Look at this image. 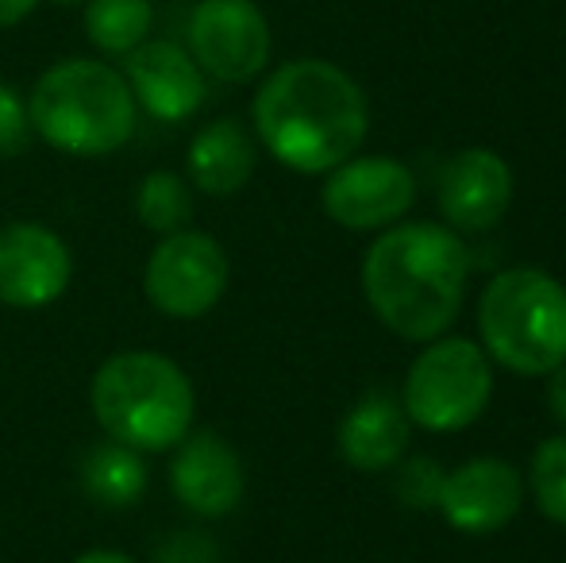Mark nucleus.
I'll return each instance as SVG.
<instances>
[{
	"instance_id": "obj_19",
	"label": "nucleus",
	"mask_w": 566,
	"mask_h": 563,
	"mask_svg": "<svg viewBox=\"0 0 566 563\" xmlns=\"http://www.w3.org/2000/svg\"><path fill=\"white\" fill-rule=\"evenodd\" d=\"M135 217L155 236H170L193 220V194L189 181L174 170H150L135 189Z\"/></svg>"
},
{
	"instance_id": "obj_16",
	"label": "nucleus",
	"mask_w": 566,
	"mask_h": 563,
	"mask_svg": "<svg viewBox=\"0 0 566 563\" xmlns=\"http://www.w3.org/2000/svg\"><path fill=\"white\" fill-rule=\"evenodd\" d=\"M254 163H259L254 139L235 116L205 124L186 150L189 181L209 197H235L251 181Z\"/></svg>"
},
{
	"instance_id": "obj_1",
	"label": "nucleus",
	"mask_w": 566,
	"mask_h": 563,
	"mask_svg": "<svg viewBox=\"0 0 566 563\" xmlns=\"http://www.w3.org/2000/svg\"><path fill=\"white\" fill-rule=\"evenodd\" d=\"M251 116L262 147L297 174H328L347 163L370 128L358 82L324 59L277 66L254 93Z\"/></svg>"
},
{
	"instance_id": "obj_3",
	"label": "nucleus",
	"mask_w": 566,
	"mask_h": 563,
	"mask_svg": "<svg viewBox=\"0 0 566 563\" xmlns=\"http://www.w3.org/2000/svg\"><path fill=\"white\" fill-rule=\"evenodd\" d=\"M90 409L108 440L135 451H166L193 432L197 390L158 352H116L90 383Z\"/></svg>"
},
{
	"instance_id": "obj_13",
	"label": "nucleus",
	"mask_w": 566,
	"mask_h": 563,
	"mask_svg": "<svg viewBox=\"0 0 566 563\" xmlns=\"http://www.w3.org/2000/svg\"><path fill=\"white\" fill-rule=\"evenodd\" d=\"M124 82L135 108L163 124H181L205 105V74L193 54L166 39H147L124 54Z\"/></svg>"
},
{
	"instance_id": "obj_8",
	"label": "nucleus",
	"mask_w": 566,
	"mask_h": 563,
	"mask_svg": "<svg viewBox=\"0 0 566 563\" xmlns=\"http://www.w3.org/2000/svg\"><path fill=\"white\" fill-rule=\"evenodd\" d=\"M270 46V23L254 0H201L189 15V54L217 82H254L266 70Z\"/></svg>"
},
{
	"instance_id": "obj_14",
	"label": "nucleus",
	"mask_w": 566,
	"mask_h": 563,
	"mask_svg": "<svg viewBox=\"0 0 566 563\" xmlns=\"http://www.w3.org/2000/svg\"><path fill=\"white\" fill-rule=\"evenodd\" d=\"M170 463V490L189 513L197 518H228L247 490V471L239 451L220 432H189L174 444Z\"/></svg>"
},
{
	"instance_id": "obj_6",
	"label": "nucleus",
	"mask_w": 566,
	"mask_h": 563,
	"mask_svg": "<svg viewBox=\"0 0 566 563\" xmlns=\"http://www.w3.org/2000/svg\"><path fill=\"white\" fill-rule=\"evenodd\" d=\"M493 398V367L482 344L467 336H436L409 363L401 406L424 432H462Z\"/></svg>"
},
{
	"instance_id": "obj_10",
	"label": "nucleus",
	"mask_w": 566,
	"mask_h": 563,
	"mask_svg": "<svg viewBox=\"0 0 566 563\" xmlns=\"http://www.w3.org/2000/svg\"><path fill=\"white\" fill-rule=\"evenodd\" d=\"M74 279L70 243L54 228L15 220L0 228V301L12 309H43Z\"/></svg>"
},
{
	"instance_id": "obj_4",
	"label": "nucleus",
	"mask_w": 566,
	"mask_h": 563,
	"mask_svg": "<svg viewBox=\"0 0 566 563\" xmlns=\"http://www.w3.org/2000/svg\"><path fill=\"white\" fill-rule=\"evenodd\" d=\"M31 132L62 155L97 158L135 132V97L124 74L97 59H66L43 70L28 97Z\"/></svg>"
},
{
	"instance_id": "obj_18",
	"label": "nucleus",
	"mask_w": 566,
	"mask_h": 563,
	"mask_svg": "<svg viewBox=\"0 0 566 563\" xmlns=\"http://www.w3.org/2000/svg\"><path fill=\"white\" fill-rule=\"evenodd\" d=\"M155 28L150 0H85V39L105 54H132Z\"/></svg>"
},
{
	"instance_id": "obj_20",
	"label": "nucleus",
	"mask_w": 566,
	"mask_h": 563,
	"mask_svg": "<svg viewBox=\"0 0 566 563\" xmlns=\"http://www.w3.org/2000/svg\"><path fill=\"white\" fill-rule=\"evenodd\" d=\"M528 487L539 513L566 529V432L552 436L536 448L528 467Z\"/></svg>"
},
{
	"instance_id": "obj_15",
	"label": "nucleus",
	"mask_w": 566,
	"mask_h": 563,
	"mask_svg": "<svg viewBox=\"0 0 566 563\" xmlns=\"http://www.w3.org/2000/svg\"><path fill=\"white\" fill-rule=\"evenodd\" d=\"M412 440V421L401 398L386 390H370L343 414L336 444L347 467L366 475L389 471L405 459Z\"/></svg>"
},
{
	"instance_id": "obj_9",
	"label": "nucleus",
	"mask_w": 566,
	"mask_h": 563,
	"mask_svg": "<svg viewBox=\"0 0 566 563\" xmlns=\"http://www.w3.org/2000/svg\"><path fill=\"white\" fill-rule=\"evenodd\" d=\"M324 212L347 232H381L397 225L417 201V178L386 155H350L332 166L321 189Z\"/></svg>"
},
{
	"instance_id": "obj_7",
	"label": "nucleus",
	"mask_w": 566,
	"mask_h": 563,
	"mask_svg": "<svg viewBox=\"0 0 566 563\" xmlns=\"http://www.w3.org/2000/svg\"><path fill=\"white\" fill-rule=\"evenodd\" d=\"M228 251L217 236L181 228L158 236L143 267V293L170 321H197L212 313L228 290Z\"/></svg>"
},
{
	"instance_id": "obj_27",
	"label": "nucleus",
	"mask_w": 566,
	"mask_h": 563,
	"mask_svg": "<svg viewBox=\"0 0 566 563\" xmlns=\"http://www.w3.org/2000/svg\"><path fill=\"white\" fill-rule=\"evenodd\" d=\"M54 4H85V0H54Z\"/></svg>"
},
{
	"instance_id": "obj_11",
	"label": "nucleus",
	"mask_w": 566,
	"mask_h": 563,
	"mask_svg": "<svg viewBox=\"0 0 566 563\" xmlns=\"http://www.w3.org/2000/svg\"><path fill=\"white\" fill-rule=\"evenodd\" d=\"M524 505V475L513 463L493 456L467 459L443 475V490L436 510L462 536L501 533Z\"/></svg>"
},
{
	"instance_id": "obj_12",
	"label": "nucleus",
	"mask_w": 566,
	"mask_h": 563,
	"mask_svg": "<svg viewBox=\"0 0 566 563\" xmlns=\"http://www.w3.org/2000/svg\"><path fill=\"white\" fill-rule=\"evenodd\" d=\"M513 205V170L490 147H467L440 174V212L451 232L482 236L505 220Z\"/></svg>"
},
{
	"instance_id": "obj_25",
	"label": "nucleus",
	"mask_w": 566,
	"mask_h": 563,
	"mask_svg": "<svg viewBox=\"0 0 566 563\" xmlns=\"http://www.w3.org/2000/svg\"><path fill=\"white\" fill-rule=\"evenodd\" d=\"M39 0H0V28H15L35 12Z\"/></svg>"
},
{
	"instance_id": "obj_22",
	"label": "nucleus",
	"mask_w": 566,
	"mask_h": 563,
	"mask_svg": "<svg viewBox=\"0 0 566 563\" xmlns=\"http://www.w3.org/2000/svg\"><path fill=\"white\" fill-rule=\"evenodd\" d=\"M31 139V116L28 101L12 90L0 85V155H20Z\"/></svg>"
},
{
	"instance_id": "obj_26",
	"label": "nucleus",
	"mask_w": 566,
	"mask_h": 563,
	"mask_svg": "<svg viewBox=\"0 0 566 563\" xmlns=\"http://www.w3.org/2000/svg\"><path fill=\"white\" fill-rule=\"evenodd\" d=\"M74 563H135V560L124 556V552H116V549H93V552H82Z\"/></svg>"
},
{
	"instance_id": "obj_21",
	"label": "nucleus",
	"mask_w": 566,
	"mask_h": 563,
	"mask_svg": "<svg viewBox=\"0 0 566 563\" xmlns=\"http://www.w3.org/2000/svg\"><path fill=\"white\" fill-rule=\"evenodd\" d=\"M443 475L448 471H443L432 456L405 459L394 475V490H397V498H401L405 510H436L440 490H443Z\"/></svg>"
},
{
	"instance_id": "obj_17",
	"label": "nucleus",
	"mask_w": 566,
	"mask_h": 563,
	"mask_svg": "<svg viewBox=\"0 0 566 563\" xmlns=\"http://www.w3.org/2000/svg\"><path fill=\"white\" fill-rule=\"evenodd\" d=\"M82 490L90 502L105 505V510H127L147 494V463L143 451L127 448V444L105 440L97 448L85 451L82 459Z\"/></svg>"
},
{
	"instance_id": "obj_23",
	"label": "nucleus",
	"mask_w": 566,
	"mask_h": 563,
	"mask_svg": "<svg viewBox=\"0 0 566 563\" xmlns=\"http://www.w3.org/2000/svg\"><path fill=\"white\" fill-rule=\"evenodd\" d=\"M163 563H212V544L205 533H174V541L163 552H155Z\"/></svg>"
},
{
	"instance_id": "obj_2",
	"label": "nucleus",
	"mask_w": 566,
	"mask_h": 563,
	"mask_svg": "<svg viewBox=\"0 0 566 563\" xmlns=\"http://www.w3.org/2000/svg\"><path fill=\"white\" fill-rule=\"evenodd\" d=\"M470 251L432 220L386 228L363 259V293L374 316L412 344L443 336L467 298Z\"/></svg>"
},
{
	"instance_id": "obj_24",
	"label": "nucleus",
	"mask_w": 566,
	"mask_h": 563,
	"mask_svg": "<svg viewBox=\"0 0 566 563\" xmlns=\"http://www.w3.org/2000/svg\"><path fill=\"white\" fill-rule=\"evenodd\" d=\"M547 409L552 417L566 428V363L552 371V383H547Z\"/></svg>"
},
{
	"instance_id": "obj_5",
	"label": "nucleus",
	"mask_w": 566,
	"mask_h": 563,
	"mask_svg": "<svg viewBox=\"0 0 566 563\" xmlns=\"http://www.w3.org/2000/svg\"><path fill=\"white\" fill-rule=\"evenodd\" d=\"M482 352L516 375H552L566 363V285L539 267H513L478 301Z\"/></svg>"
}]
</instances>
